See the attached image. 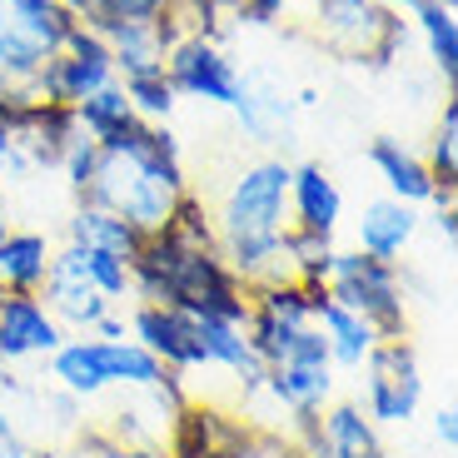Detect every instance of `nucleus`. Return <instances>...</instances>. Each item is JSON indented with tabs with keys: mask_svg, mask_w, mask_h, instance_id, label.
Segmentation results:
<instances>
[{
	"mask_svg": "<svg viewBox=\"0 0 458 458\" xmlns=\"http://www.w3.org/2000/svg\"><path fill=\"white\" fill-rule=\"evenodd\" d=\"M190 195L180 160V140L170 125H130L125 135H114L110 145H100L95 160V180L85 190V199L110 215H120L140 234H160L170 229L180 199Z\"/></svg>",
	"mask_w": 458,
	"mask_h": 458,
	"instance_id": "1",
	"label": "nucleus"
},
{
	"mask_svg": "<svg viewBox=\"0 0 458 458\" xmlns=\"http://www.w3.org/2000/svg\"><path fill=\"white\" fill-rule=\"evenodd\" d=\"M289 170L294 165L279 160V155L244 165L215 209L219 259L250 289L269 284V279H294L284 264V250H279L289 229Z\"/></svg>",
	"mask_w": 458,
	"mask_h": 458,
	"instance_id": "2",
	"label": "nucleus"
},
{
	"mask_svg": "<svg viewBox=\"0 0 458 458\" xmlns=\"http://www.w3.org/2000/svg\"><path fill=\"white\" fill-rule=\"evenodd\" d=\"M130 299L140 304H165L180 314H209V319L244 324L250 319V284H244L219 250L180 240L174 229L145 234L130 259Z\"/></svg>",
	"mask_w": 458,
	"mask_h": 458,
	"instance_id": "3",
	"label": "nucleus"
},
{
	"mask_svg": "<svg viewBox=\"0 0 458 458\" xmlns=\"http://www.w3.org/2000/svg\"><path fill=\"white\" fill-rule=\"evenodd\" d=\"M314 35L349 65L389 70L409 46V21L374 0H314Z\"/></svg>",
	"mask_w": 458,
	"mask_h": 458,
	"instance_id": "4",
	"label": "nucleus"
},
{
	"mask_svg": "<svg viewBox=\"0 0 458 458\" xmlns=\"http://www.w3.org/2000/svg\"><path fill=\"white\" fill-rule=\"evenodd\" d=\"M324 289L339 299L344 310H354L378 339H409V310H403L399 264L369 259L359 250H334Z\"/></svg>",
	"mask_w": 458,
	"mask_h": 458,
	"instance_id": "5",
	"label": "nucleus"
},
{
	"mask_svg": "<svg viewBox=\"0 0 458 458\" xmlns=\"http://www.w3.org/2000/svg\"><path fill=\"white\" fill-rule=\"evenodd\" d=\"M75 15L60 0H0V75L11 85H30L46 60L65 50Z\"/></svg>",
	"mask_w": 458,
	"mask_h": 458,
	"instance_id": "6",
	"label": "nucleus"
},
{
	"mask_svg": "<svg viewBox=\"0 0 458 458\" xmlns=\"http://www.w3.org/2000/svg\"><path fill=\"white\" fill-rule=\"evenodd\" d=\"M334 384H339V369L329 359V344H324L319 329H304L279 364L264 369L259 394H269L294 424H310V419H319L334 403Z\"/></svg>",
	"mask_w": 458,
	"mask_h": 458,
	"instance_id": "7",
	"label": "nucleus"
},
{
	"mask_svg": "<svg viewBox=\"0 0 458 458\" xmlns=\"http://www.w3.org/2000/svg\"><path fill=\"white\" fill-rule=\"evenodd\" d=\"M359 374H364L359 409L378 428L409 424L413 413H419V403H424V369H419V354H413L409 339H378L369 349V359L359 364Z\"/></svg>",
	"mask_w": 458,
	"mask_h": 458,
	"instance_id": "8",
	"label": "nucleus"
},
{
	"mask_svg": "<svg viewBox=\"0 0 458 458\" xmlns=\"http://www.w3.org/2000/svg\"><path fill=\"white\" fill-rule=\"evenodd\" d=\"M105 85H114V60H110V46H105V35L90 30V25H75L65 40V50H60L55 60H46L40 65V75H35L25 90L35 95V100H50V105H75L90 100V95H100Z\"/></svg>",
	"mask_w": 458,
	"mask_h": 458,
	"instance_id": "9",
	"label": "nucleus"
},
{
	"mask_svg": "<svg viewBox=\"0 0 458 458\" xmlns=\"http://www.w3.org/2000/svg\"><path fill=\"white\" fill-rule=\"evenodd\" d=\"M304 329H314V304L310 289L299 279H269V284L250 289V319H244V339L264 359V369L279 364L289 354V344Z\"/></svg>",
	"mask_w": 458,
	"mask_h": 458,
	"instance_id": "10",
	"label": "nucleus"
},
{
	"mask_svg": "<svg viewBox=\"0 0 458 458\" xmlns=\"http://www.w3.org/2000/svg\"><path fill=\"white\" fill-rule=\"evenodd\" d=\"M165 81L174 85V95L184 100H205V105H234L244 85V70L229 60V50L205 35H184L180 46L165 55Z\"/></svg>",
	"mask_w": 458,
	"mask_h": 458,
	"instance_id": "11",
	"label": "nucleus"
},
{
	"mask_svg": "<svg viewBox=\"0 0 458 458\" xmlns=\"http://www.w3.org/2000/svg\"><path fill=\"white\" fill-rule=\"evenodd\" d=\"M299 434V458H389L384 438H378V424L369 419L359 403H329L319 419L310 424H294Z\"/></svg>",
	"mask_w": 458,
	"mask_h": 458,
	"instance_id": "12",
	"label": "nucleus"
},
{
	"mask_svg": "<svg viewBox=\"0 0 458 458\" xmlns=\"http://www.w3.org/2000/svg\"><path fill=\"white\" fill-rule=\"evenodd\" d=\"M130 339L145 344L149 354L180 378L209 369L205 344H199V329H195V314L165 310V304H135V310H130Z\"/></svg>",
	"mask_w": 458,
	"mask_h": 458,
	"instance_id": "13",
	"label": "nucleus"
},
{
	"mask_svg": "<svg viewBox=\"0 0 458 458\" xmlns=\"http://www.w3.org/2000/svg\"><path fill=\"white\" fill-rule=\"evenodd\" d=\"M70 334L60 319L46 310L40 294H5L0 299V369L30 364V359H50Z\"/></svg>",
	"mask_w": 458,
	"mask_h": 458,
	"instance_id": "14",
	"label": "nucleus"
},
{
	"mask_svg": "<svg viewBox=\"0 0 458 458\" xmlns=\"http://www.w3.org/2000/svg\"><path fill=\"white\" fill-rule=\"evenodd\" d=\"M105 46L114 60V81H135V75H160L165 55L184 40L180 15H160V21H114L105 25Z\"/></svg>",
	"mask_w": 458,
	"mask_h": 458,
	"instance_id": "15",
	"label": "nucleus"
},
{
	"mask_svg": "<svg viewBox=\"0 0 458 458\" xmlns=\"http://www.w3.org/2000/svg\"><path fill=\"white\" fill-rule=\"evenodd\" d=\"M344 219V190L334 184V174L319 160H304L289 170V229H304V234H319L334 240Z\"/></svg>",
	"mask_w": 458,
	"mask_h": 458,
	"instance_id": "16",
	"label": "nucleus"
},
{
	"mask_svg": "<svg viewBox=\"0 0 458 458\" xmlns=\"http://www.w3.org/2000/svg\"><path fill=\"white\" fill-rule=\"evenodd\" d=\"M40 299H46V310L60 319L65 334H90L95 324L114 310L110 299H105L90 279H81V269L65 264L60 254L50 259V279H46V289H40Z\"/></svg>",
	"mask_w": 458,
	"mask_h": 458,
	"instance_id": "17",
	"label": "nucleus"
},
{
	"mask_svg": "<svg viewBox=\"0 0 458 458\" xmlns=\"http://www.w3.org/2000/svg\"><path fill=\"white\" fill-rule=\"evenodd\" d=\"M310 289V304H314V329L324 334V344H329V359L334 369H359L369 359V349L378 344V334L369 329L364 319H359L354 310H344L339 299L329 294L324 284H304Z\"/></svg>",
	"mask_w": 458,
	"mask_h": 458,
	"instance_id": "18",
	"label": "nucleus"
},
{
	"mask_svg": "<svg viewBox=\"0 0 458 458\" xmlns=\"http://www.w3.org/2000/svg\"><path fill=\"white\" fill-rule=\"evenodd\" d=\"M229 110L240 114V130L259 145H275L279 135H289V120H294V100L289 90L275 81V75H244L240 85V100L229 105Z\"/></svg>",
	"mask_w": 458,
	"mask_h": 458,
	"instance_id": "19",
	"label": "nucleus"
},
{
	"mask_svg": "<svg viewBox=\"0 0 458 458\" xmlns=\"http://www.w3.org/2000/svg\"><path fill=\"white\" fill-rule=\"evenodd\" d=\"M195 329H199V344H205L209 369H225V374L234 378L244 394H259L264 389V359L250 349L244 324H229V319H209V314H199Z\"/></svg>",
	"mask_w": 458,
	"mask_h": 458,
	"instance_id": "20",
	"label": "nucleus"
},
{
	"mask_svg": "<svg viewBox=\"0 0 458 458\" xmlns=\"http://www.w3.org/2000/svg\"><path fill=\"white\" fill-rule=\"evenodd\" d=\"M50 240L40 229H5L0 234V294H40L50 279Z\"/></svg>",
	"mask_w": 458,
	"mask_h": 458,
	"instance_id": "21",
	"label": "nucleus"
},
{
	"mask_svg": "<svg viewBox=\"0 0 458 458\" xmlns=\"http://www.w3.org/2000/svg\"><path fill=\"white\" fill-rule=\"evenodd\" d=\"M419 234V209L399 205V199H369L364 215H359V254L384 264H399V254L413 244Z\"/></svg>",
	"mask_w": 458,
	"mask_h": 458,
	"instance_id": "22",
	"label": "nucleus"
},
{
	"mask_svg": "<svg viewBox=\"0 0 458 458\" xmlns=\"http://www.w3.org/2000/svg\"><path fill=\"white\" fill-rule=\"evenodd\" d=\"M369 165L378 170V180H384V190H389V199H399V205H434L438 199V184L428 180L424 170V155H413V149H403L399 140L378 135L374 145H369Z\"/></svg>",
	"mask_w": 458,
	"mask_h": 458,
	"instance_id": "23",
	"label": "nucleus"
},
{
	"mask_svg": "<svg viewBox=\"0 0 458 458\" xmlns=\"http://www.w3.org/2000/svg\"><path fill=\"white\" fill-rule=\"evenodd\" d=\"M50 378H55V389L75 394L81 403L110 394V374H105V344L95 339V334L65 339L55 354H50Z\"/></svg>",
	"mask_w": 458,
	"mask_h": 458,
	"instance_id": "24",
	"label": "nucleus"
},
{
	"mask_svg": "<svg viewBox=\"0 0 458 458\" xmlns=\"http://www.w3.org/2000/svg\"><path fill=\"white\" fill-rule=\"evenodd\" d=\"M140 229H130L120 215H110V209L90 205V199H81L75 205V215H70V244H81V250H100V254H114V259H135L140 250Z\"/></svg>",
	"mask_w": 458,
	"mask_h": 458,
	"instance_id": "25",
	"label": "nucleus"
},
{
	"mask_svg": "<svg viewBox=\"0 0 458 458\" xmlns=\"http://www.w3.org/2000/svg\"><path fill=\"white\" fill-rule=\"evenodd\" d=\"M413 25H419V35H424L428 60H434V70L444 75V85H454L458 81V15H454V0H428V5H419V11H413Z\"/></svg>",
	"mask_w": 458,
	"mask_h": 458,
	"instance_id": "26",
	"label": "nucleus"
},
{
	"mask_svg": "<svg viewBox=\"0 0 458 458\" xmlns=\"http://www.w3.org/2000/svg\"><path fill=\"white\" fill-rule=\"evenodd\" d=\"M130 125H140V120H135V110H130L120 81L105 85L100 95H90V100L75 105V130H81L85 140H95V145H110V140L125 135Z\"/></svg>",
	"mask_w": 458,
	"mask_h": 458,
	"instance_id": "27",
	"label": "nucleus"
},
{
	"mask_svg": "<svg viewBox=\"0 0 458 458\" xmlns=\"http://www.w3.org/2000/svg\"><path fill=\"white\" fill-rule=\"evenodd\" d=\"M105 344V374H110V389H155L170 369L149 354L145 344L135 339H100Z\"/></svg>",
	"mask_w": 458,
	"mask_h": 458,
	"instance_id": "28",
	"label": "nucleus"
},
{
	"mask_svg": "<svg viewBox=\"0 0 458 458\" xmlns=\"http://www.w3.org/2000/svg\"><path fill=\"white\" fill-rule=\"evenodd\" d=\"M424 170H428V180L438 184V195H454L458 190V100L454 95L444 100V114H438L428 155H424Z\"/></svg>",
	"mask_w": 458,
	"mask_h": 458,
	"instance_id": "29",
	"label": "nucleus"
},
{
	"mask_svg": "<svg viewBox=\"0 0 458 458\" xmlns=\"http://www.w3.org/2000/svg\"><path fill=\"white\" fill-rule=\"evenodd\" d=\"M65 264H75L81 269V279H90L95 289H100L110 304H120V299H130V264L114 259V254H100V250H81V244H65V250H55Z\"/></svg>",
	"mask_w": 458,
	"mask_h": 458,
	"instance_id": "30",
	"label": "nucleus"
},
{
	"mask_svg": "<svg viewBox=\"0 0 458 458\" xmlns=\"http://www.w3.org/2000/svg\"><path fill=\"white\" fill-rule=\"evenodd\" d=\"M120 90H125L135 120H145V125H170L174 105H180L174 85L165 81V70H160V75H135V81H120Z\"/></svg>",
	"mask_w": 458,
	"mask_h": 458,
	"instance_id": "31",
	"label": "nucleus"
},
{
	"mask_svg": "<svg viewBox=\"0 0 458 458\" xmlns=\"http://www.w3.org/2000/svg\"><path fill=\"white\" fill-rule=\"evenodd\" d=\"M174 5H180V0H85L81 25L105 30V25H114V21H160Z\"/></svg>",
	"mask_w": 458,
	"mask_h": 458,
	"instance_id": "32",
	"label": "nucleus"
},
{
	"mask_svg": "<svg viewBox=\"0 0 458 458\" xmlns=\"http://www.w3.org/2000/svg\"><path fill=\"white\" fill-rule=\"evenodd\" d=\"M65 458H170V454H165V444L130 448V444H114L105 428H81V434L70 438V454Z\"/></svg>",
	"mask_w": 458,
	"mask_h": 458,
	"instance_id": "33",
	"label": "nucleus"
},
{
	"mask_svg": "<svg viewBox=\"0 0 458 458\" xmlns=\"http://www.w3.org/2000/svg\"><path fill=\"white\" fill-rule=\"evenodd\" d=\"M95 160H100V145H95V140H85V135L70 140V149H65V160H60V170H65V184H70V195H75V199H85V190H90Z\"/></svg>",
	"mask_w": 458,
	"mask_h": 458,
	"instance_id": "34",
	"label": "nucleus"
},
{
	"mask_svg": "<svg viewBox=\"0 0 458 458\" xmlns=\"http://www.w3.org/2000/svg\"><path fill=\"white\" fill-rule=\"evenodd\" d=\"M284 15V0H234V25H250V30H269Z\"/></svg>",
	"mask_w": 458,
	"mask_h": 458,
	"instance_id": "35",
	"label": "nucleus"
},
{
	"mask_svg": "<svg viewBox=\"0 0 458 458\" xmlns=\"http://www.w3.org/2000/svg\"><path fill=\"white\" fill-rule=\"evenodd\" d=\"M0 458H40L35 454V444L15 428V419H11V409H0ZM50 458V454H46Z\"/></svg>",
	"mask_w": 458,
	"mask_h": 458,
	"instance_id": "36",
	"label": "nucleus"
},
{
	"mask_svg": "<svg viewBox=\"0 0 458 458\" xmlns=\"http://www.w3.org/2000/svg\"><path fill=\"white\" fill-rule=\"evenodd\" d=\"M434 438L444 444V454H454V444H458V409L454 403H438L434 409Z\"/></svg>",
	"mask_w": 458,
	"mask_h": 458,
	"instance_id": "37",
	"label": "nucleus"
},
{
	"mask_svg": "<svg viewBox=\"0 0 458 458\" xmlns=\"http://www.w3.org/2000/svg\"><path fill=\"white\" fill-rule=\"evenodd\" d=\"M46 409L55 413V424H60V428H75V419H81V399H75V394H65V389L46 394Z\"/></svg>",
	"mask_w": 458,
	"mask_h": 458,
	"instance_id": "38",
	"label": "nucleus"
},
{
	"mask_svg": "<svg viewBox=\"0 0 458 458\" xmlns=\"http://www.w3.org/2000/svg\"><path fill=\"white\" fill-rule=\"evenodd\" d=\"M434 229L444 234V244H454V234H458V209H454V195H438V199H434Z\"/></svg>",
	"mask_w": 458,
	"mask_h": 458,
	"instance_id": "39",
	"label": "nucleus"
},
{
	"mask_svg": "<svg viewBox=\"0 0 458 458\" xmlns=\"http://www.w3.org/2000/svg\"><path fill=\"white\" fill-rule=\"evenodd\" d=\"M95 339H130V314H120V310H110L100 324H95Z\"/></svg>",
	"mask_w": 458,
	"mask_h": 458,
	"instance_id": "40",
	"label": "nucleus"
},
{
	"mask_svg": "<svg viewBox=\"0 0 458 458\" xmlns=\"http://www.w3.org/2000/svg\"><path fill=\"white\" fill-rule=\"evenodd\" d=\"M374 5H384V11H394V15H413L419 5H428V0H374Z\"/></svg>",
	"mask_w": 458,
	"mask_h": 458,
	"instance_id": "41",
	"label": "nucleus"
},
{
	"mask_svg": "<svg viewBox=\"0 0 458 458\" xmlns=\"http://www.w3.org/2000/svg\"><path fill=\"white\" fill-rule=\"evenodd\" d=\"M60 5H65V11L75 15V21H81V11H85V0H60Z\"/></svg>",
	"mask_w": 458,
	"mask_h": 458,
	"instance_id": "42",
	"label": "nucleus"
},
{
	"mask_svg": "<svg viewBox=\"0 0 458 458\" xmlns=\"http://www.w3.org/2000/svg\"><path fill=\"white\" fill-rule=\"evenodd\" d=\"M11 229V209H5V199H0V234Z\"/></svg>",
	"mask_w": 458,
	"mask_h": 458,
	"instance_id": "43",
	"label": "nucleus"
},
{
	"mask_svg": "<svg viewBox=\"0 0 458 458\" xmlns=\"http://www.w3.org/2000/svg\"><path fill=\"white\" fill-rule=\"evenodd\" d=\"M229 5H234V0H229Z\"/></svg>",
	"mask_w": 458,
	"mask_h": 458,
	"instance_id": "44",
	"label": "nucleus"
},
{
	"mask_svg": "<svg viewBox=\"0 0 458 458\" xmlns=\"http://www.w3.org/2000/svg\"><path fill=\"white\" fill-rule=\"evenodd\" d=\"M0 299H5V294H0Z\"/></svg>",
	"mask_w": 458,
	"mask_h": 458,
	"instance_id": "45",
	"label": "nucleus"
}]
</instances>
